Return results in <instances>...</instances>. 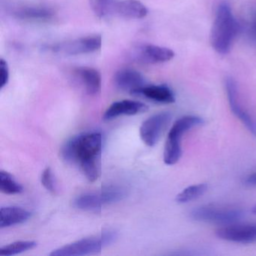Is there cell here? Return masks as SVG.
Here are the masks:
<instances>
[{
	"label": "cell",
	"mask_w": 256,
	"mask_h": 256,
	"mask_svg": "<svg viewBox=\"0 0 256 256\" xmlns=\"http://www.w3.org/2000/svg\"><path fill=\"white\" fill-rule=\"evenodd\" d=\"M102 136L98 132H86L71 138L61 149L67 162L79 166L86 179L95 182L101 174Z\"/></svg>",
	"instance_id": "obj_1"
},
{
	"label": "cell",
	"mask_w": 256,
	"mask_h": 256,
	"mask_svg": "<svg viewBox=\"0 0 256 256\" xmlns=\"http://www.w3.org/2000/svg\"><path fill=\"white\" fill-rule=\"evenodd\" d=\"M240 29V25L234 16L228 2H222L217 7L211 29L210 44L212 48L220 54H228Z\"/></svg>",
	"instance_id": "obj_2"
},
{
	"label": "cell",
	"mask_w": 256,
	"mask_h": 256,
	"mask_svg": "<svg viewBox=\"0 0 256 256\" xmlns=\"http://www.w3.org/2000/svg\"><path fill=\"white\" fill-rule=\"evenodd\" d=\"M204 124V120L194 115H186L179 118L172 126L164 145V162L173 166L178 162L182 156V138L184 134L194 127Z\"/></svg>",
	"instance_id": "obj_3"
},
{
	"label": "cell",
	"mask_w": 256,
	"mask_h": 256,
	"mask_svg": "<svg viewBox=\"0 0 256 256\" xmlns=\"http://www.w3.org/2000/svg\"><path fill=\"white\" fill-rule=\"evenodd\" d=\"M114 232H104L100 234L90 238H84L54 250L50 253L52 256H86L95 254L101 251L104 247L110 245L116 239Z\"/></svg>",
	"instance_id": "obj_4"
},
{
	"label": "cell",
	"mask_w": 256,
	"mask_h": 256,
	"mask_svg": "<svg viewBox=\"0 0 256 256\" xmlns=\"http://www.w3.org/2000/svg\"><path fill=\"white\" fill-rule=\"evenodd\" d=\"M125 196V190L120 187L108 186L98 191L80 194L73 200L72 204L77 209L96 211L106 205L122 200Z\"/></svg>",
	"instance_id": "obj_5"
},
{
	"label": "cell",
	"mask_w": 256,
	"mask_h": 256,
	"mask_svg": "<svg viewBox=\"0 0 256 256\" xmlns=\"http://www.w3.org/2000/svg\"><path fill=\"white\" fill-rule=\"evenodd\" d=\"M244 216L242 210L216 205L198 206L190 212V217L194 221L222 224H233Z\"/></svg>",
	"instance_id": "obj_6"
},
{
	"label": "cell",
	"mask_w": 256,
	"mask_h": 256,
	"mask_svg": "<svg viewBox=\"0 0 256 256\" xmlns=\"http://www.w3.org/2000/svg\"><path fill=\"white\" fill-rule=\"evenodd\" d=\"M169 112H160L146 119L140 126V136L145 144L154 146L172 120Z\"/></svg>",
	"instance_id": "obj_7"
},
{
	"label": "cell",
	"mask_w": 256,
	"mask_h": 256,
	"mask_svg": "<svg viewBox=\"0 0 256 256\" xmlns=\"http://www.w3.org/2000/svg\"><path fill=\"white\" fill-rule=\"evenodd\" d=\"M102 41L101 36L82 37L66 42L59 43L52 46L50 49L56 53L66 55H80L92 53L100 50Z\"/></svg>",
	"instance_id": "obj_8"
},
{
	"label": "cell",
	"mask_w": 256,
	"mask_h": 256,
	"mask_svg": "<svg viewBox=\"0 0 256 256\" xmlns=\"http://www.w3.org/2000/svg\"><path fill=\"white\" fill-rule=\"evenodd\" d=\"M228 101L230 110L234 116L244 124V126L256 136V120L242 108L239 101L238 88L236 82L232 78H227L224 82Z\"/></svg>",
	"instance_id": "obj_9"
},
{
	"label": "cell",
	"mask_w": 256,
	"mask_h": 256,
	"mask_svg": "<svg viewBox=\"0 0 256 256\" xmlns=\"http://www.w3.org/2000/svg\"><path fill=\"white\" fill-rule=\"evenodd\" d=\"M216 234L220 239L238 244L256 242V223L228 224L218 228Z\"/></svg>",
	"instance_id": "obj_10"
},
{
	"label": "cell",
	"mask_w": 256,
	"mask_h": 256,
	"mask_svg": "<svg viewBox=\"0 0 256 256\" xmlns=\"http://www.w3.org/2000/svg\"><path fill=\"white\" fill-rule=\"evenodd\" d=\"M172 49L154 44H143L134 48L132 56L136 62L143 64H158L170 61L174 58Z\"/></svg>",
	"instance_id": "obj_11"
},
{
	"label": "cell",
	"mask_w": 256,
	"mask_h": 256,
	"mask_svg": "<svg viewBox=\"0 0 256 256\" xmlns=\"http://www.w3.org/2000/svg\"><path fill=\"white\" fill-rule=\"evenodd\" d=\"M148 110L144 103L134 100H122L112 103L103 115L104 121H110L120 116H133Z\"/></svg>",
	"instance_id": "obj_12"
},
{
	"label": "cell",
	"mask_w": 256,
	"mask_h": 256,
	"mask_svg": "<svg viewBox=\"0 0 256 256\" xmlns=\"http://www.w3.org/2000/svg\"><path fill=\"white\" fill-rule=\"evenodd\" d=\"M114 84L120 90L136 96L144 86H146L144 78L139 72L132 68H122L114 76Z\"/></svg>",
	"instance_id": "obj_13"
},
{
	"label": "cell",
	"mask_w": 256,
	"mask_h": 256,
	"mask_svg": "<svg viewBox=\"0 0 256 256\" xmlns=\"http://www.w3.org/2000/svg\"><path fill=\"white\" fill-rule=\"evenodd\" d=\"M32 214L28 210L17 206H7L0 210V228L11 227L25 222Z\"/></svg>",
	"instance_id": "obj_14"
},
{
	"label": "cell",
	"mask_w": 256,
	"mask_h": 256,
	"mask_svg": "<svg viewBox=\"0 0 256 256\" xmlns=\"http://www.w3.org/2000/svg\"><path fill=\"white\" fill-rule=\"evenodd\" d=\"M76 74L89 95L96 96L100 94L102 89V77L96 70L82 67L76 70Z\"/></svg>",
	"instance_id": "obj_15"
},
{
	"label": "cell",
	"mask_w": 256,
	"mask_h": 256,
	"mask_svg": "<svg viewBox=\"0 0 256 256\" xmlns=\"http://www.w3.org/2000/svg\"><path fill=\"white\" fill-rule=\"evenodd\" d=\"M136 96H142L148 100L162 104H172L175 102L173 91L167 85H149L142 88Z\"/></svg>",
	"instance_id": "obj_16"
},
{
	"label": "cell",
	"mask_w": 256,
	"mask_h": 256,
	"mask_svg": "<svg viewBox=\"0 0 256 256\" xmlns=\"http://www.w3.org/2000/svg\"><path fill=\"white\" fill-rule=\"evenodd\" d=\"M114 10L118 16L128 19L143 18L148 14L146 7L138 0H124L116 2Z\"/></svg>",
	"instance_id": "obj_17"
},
{
	"label": "cell",
	"mask_w": 256,
	"mask_h": 256,
	"mask_svg": "<svg viewBox=\"0 0 256 256\" xmlns=\"http://www.w3.org/2000/svg\"><path fill=\"white\" fill-rule=\"evenodd\" d=\"M14 16L22 20H48L53 18L54 12L44 6H25L14 12Z\"/></svg>",
	"instance_id": "obj_18"
},
{
	"label": "cell",
	"mask_w": 256,
	"mask_h": 256,
	"mask_svg": "<svg viewBox=\"0 0 256 256\" xmlns=\"http://www.w3.org/2000/svg\"><path fill=\"white\" fill-rule=\"evenodd\" d=\"M208 188V185L206 184L190 186L184 188L181 192L176 196V202L180 204H186L196 200L203 196L206 192Z\"/></svg>",
	"instance_id": "obj_19"
},
{
	"label": "cell",
	"mask_w": 256,
	"mask_h": 256,
	"mask_svg": "<svg viewBox=\"0 0 256 256\" xmlns=\"http://www.w3.org/2000/svg\"><path fill=\"white\" fill-rule=\"evenodd\" d=\"M0 190L4 194H20L24 191L23 186L16 180L8 172H0Z\"/></svg>",
	"instance_id": "obj_20"
},
{
	"label": "cell",
	"mask_w": 256,
	"mask_h": 256,
	"mask_svg": "<svg viewBox=\"0 0 256 256\" xmlns=\"http://www.w3.org/2000/svg\"><path fill=\"white\" fill-rule=\"evenodd\" d=\"M36 246L37 242L36 241H17L0 248V254L4 256H14L32 250L36 247Z\"/></svg>",
	"instance_id": "obj_21"
},
{
	"label": "cell",
	"mask_w": 256,
	"mask_h": 256,
	"mask_svg": "<svg viewBox=\"0 0 256 256\" xmlns=\"http://www.w3.org/2000/svg\"><path fill=\"white\" fill-rule=\"evenodd\" d=\"M92 11L98 18L107 16L114 8V0H90Z\"/></svg>",
	"instance_id": "obj_22"
},
{
	"label": "cell",
	"mask_w": 256,
	"mask_h": 256,
	"mask_svg": "<svg viewBox=\"0 0 256 256\" xmlns=\"http://www.w3.org/2000/svg\"><path fill=\"white\" fill-rule=\"evenodd\" d=\"M41 182L43 186L50 192L54 194L56 192V184H55L53 172L50 168H47L43 170L42 174Z\"/></svg>",
	"instance_id": "obj_23"
},
{
	"label": "cell",
	"mask_w": 256,
	"mask_h": 256,
	"mask_svg": "<svg viewBox=\"0 0 256 256\" xmlns=\"http://www.w3.org/2000/svg\"><path fill=\"white\" fill-rule=\"evenodd\" d=\"M10 80V70L8 64L5 60H0V88L6 86Z\"/></svg>",
	"instance_id": "obj_24"
},
{
	"label": "cell",
	"mask_w": 256,
	"mask_h": 256,
	"mask_svg": "<svg viewBox=\"0 0 256 256\" xmlns=\"http://www.w3.org/2000/svg\"><path fill=\"white\" fill-rule=\"evenodd\" d=\"M244 184L248 186H256V172L246 176L244 178Z\"/></svg>",
	"instance_id": "obj_25"
},
{
	"label": "cell",
	"mask_w": 256,
	"mask_h": 256,
	"mask_svg": "<svg viewBox=\"0 0 256 256\" xmlns=\"http://www.w3.org/2000/svg\"><path fill=\"white\" fill-rule=\"evenodd\" d=\"M250 32H251V36L253 40L256 42V19L254 20V22H253L252 25Z\"/></svg>",
	"instance_id": "obj_26"
},
{
	"label": "cell",
	"mask_w": 256,
	"mask_h": 256,
	"mask_svg": "<svg viewBox=\"0 0 256 256\" xmlns=\"http://www.w3.org/2000/svg\"><path fill=\"white\" fill-rule=\"evenodd\" d=\"M252 212L256 215V205H254V206H253L252 210Z\"/></svg>",
	"instance_id": "obj_27"
}]
</instances>
